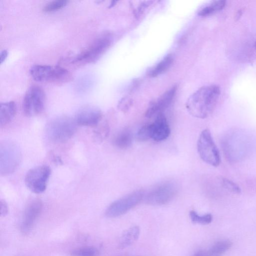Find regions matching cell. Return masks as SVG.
<instances>
[{
  "label": "cell",
  "instance_id": "1",
  "mask_svg": "<svg viewBox=\"0 0 256 256\" xmlns=\"http://www.w3.org/2000/svg\"><path fill=\"white\" fill-rule=\"evenodd\" d=\"M220 94V88L216 85L203 86L189 96L186 108L194 117L206 118L214 110Z\"/></svg>",
  "mask_w": 256,
  "mask_h": 256
},
{
  "label": "cell",
  "instance_id": "2",
  "mask_svg": "<svg viewBox=\"0 0 256 256\" xmlns=\"http://www.w3.org/2000/svg\"><path fill=\"white\" fill-rule=\"evenodd\" d=\"M32 77L38 82L62 84L72 80V76L66 69L60 66L36 64L30 71Z\"/></svg>",
  "mask_w": 256,
  "mask_h": 256
},
{
  "label": "cell",
  "instance_id": "3",
  "mask_svg": "<svg viewBox=\"0 0 256 256\" xmlns=\"http://www.w3.org/2000/svg\"><path fill=\"white\" fill-rule=\"evenodd\" d=\"M76 124L74 120L68 117L56 118L48 124L46 129L48 137L56 142L67 141L74 134Z\"/></svg>",
  "mask_w": 256,
  "mask_h": 256
},
{
  "label": "cell",
  "instance_id": "4",
  "mask_svg": "<svg viewBox=\"0 0 256 256\" xmlns=\"http://www.w3.org/2000/svg\"><path fill=\"white\" fill-rule=\"evenodd\" d=\"M20 158V150L15 143L8 140L0 142V172L2 175L8 174L14 171Z\"/></svg>",
  "mask_w": 256,
  "mask_h": 256
},
{
  "label": "cell",
  "instance_id": "5",
  "mask_svg": "<svg viewBox=\"0 0 256 256\" xmlns=\"http://www.w3.org/2000/svg\"><path fill=\"white\" fill-rule=\"evenodd\" d=\"M198 154L206 163L218 166L220 162L219 151L208 129L203 130L200 133L197 144Z\"/></svg>",
  "mask_w": 256,
  "mask_h": 256
},
{
  "label": "cell",
  "instance_id": "6",
  "mask_svg": "<svg viewBox=\"0 0 256 256\" xmlns=\"http://www.w3.org/2000/svg\"><path fill=\"white\" fill-rule=\"evenodd\" d=\"M112 44L108 34H104L96 38L88 47L79 54L72 61V63L94 62L107 50Z\"/></svg>",
  "mask_w": 256,
  "mask_h": 256
},
{
  "label": "cell",
  "instance_id": "7",
  "mask_svg": "<svg viewBox=\"0 0 256 256\" xmlns=\"http://www.w3.org/2000/svg\"><path fill=\"white\" fill-rule=\"evenodd\" d=\"M45 100V94L42 88L38 86H32L27 90L24 98V113L28 116L38 114L44 110Z\"/></svg>",
  "mask_w": 256,
  "mask_h": 256
},
{
  "label": "cell",
  "instance_id": "8",
  "mask_svg": "<svg viewBox=\"0 0 256 256\" xmlns=\"http://www.w3.org/2000/svg\"><path fill=\"white\" fill-rule=\"evenodd\" d=\"M177 191L178 187L175 183L172 182H164L148 192L145 197V201L151 205H163L170 202Z\"/></svg>",
  "mask_w": 256,
  "mask_h": 256
},
{
  "label": "cell",
  "instance_id": "9",
  "mask_svg": "<svg viewBox=\"0 0 256 256\" xmlns=\"http://www.w3.org/2000/svg\"><path fill=\"white\" fill-rule=\"evenodd\" d=\"M51 174L48 166H40L30 170L26 174L24 182L28 188L35 194L43 192L46 189Z\"/></svg>",
  "mask_w": 256,
  "mask_h": 256
},
{
  "label": "cell",
  "instance_id": "10",
  "mask_svg": "<svg viewBox=\"0 0 256 256\" xmlns=\"http://www.w3.org/2000/svg\"><path fill=\"white\" fill-rule=\"evenodd\" d=\"M144 196L143 191L136 190L114 202L106 210V216L116 218L126 214L138 204Z\"/></svg>",
  "mask_w": 256,
  "mask_h": 256
},
{
  "label": "cell",
  "instance_id": "11",
  "mask_svg": "<svg viewBox=\"0 0 256 256\" xmlns=\"http://www.w3.org/2000/svg\"><path fill=\"white\" fill-rule=\"evenodd\" d=\"M102 114L98 108L92 106H85L78 112L75 121L77 124L85 126H96L101 121Z\"/></svg>",
  "mask_w": 256,
  "mask_h": 256
},
{
  "label": "cell",
  "instance_id": "12",
  "mask_svg": "<svg viewBox=\"0 0 256 256\" xmlns=\"http://www.w3.org/2000/svg\"><path fill=\"white\" fill-rule=\"evenodd\" d=\"M146 125L150 138L156 142L164 140L170 134L169 124L166 117L162 113L157 115L153 123Z\"/></svg>",
  "mask_w": 256,
  "mask_h": 256
},
{
  "label": "cell",
  "instance_id": "13",
  "mask_svg": "<svg viewBox=\"0 0 256 256\" xmlns=\"http://www.w3.org/2000/svg\"><path fill=\"white\" fill-rule=\"evenodd\" d=\"M177 86H174L164 92L157 100L150 104L146 112V116L150 118L156 114H158L167 108L172 102L176 95Z\"/></svg>",
  "mask_w": 256,
  "mask_h": 256
},
{
  "label": "cell",
  "instance_id": "14",
  "mask_svg": "<svg viewBox=\"0 0 256 256\" xmlns=\"http://www.w3.org/2000/svg\"><path fill=\"white\" fill-rule=\"evenodd\" d=\"M42 208V202L38 198L30 200L26 205L21 226L24 233L28 232L32 227L36 220L40 216Z\"/></svg>",
  "mask_w": 256,
  "mask_h": 256
},
{
  "label": "cell",
  "instance_id": "15",
  "mask_svg": "<svg viewBox=\"0 0 256 256\" xmlns=\"http://www.w3.org/2000/svg\"><path fill=\"white\" fill-rule=\"evenodd\" d=\"M16 106L14 102L1 103L0 105V126H5L10 122L14 116Z\"/></svg>",
  "mask_w": 256,
  "mask_h": 256
},
{
  "label": "cell",
  "instance_id": "16",
  "mask_svg": "<svg viewBox=\"0 0 256 256\" xmlns=\"http://www.w3.org/2000/svg\"><path fill=\"white\" fill-rule=\"evenodd\" d=\"M173 61L174 58L171 54L166 55L148 71V76L155 78L162 74L169 68Z\"/></svg>",
  "mask_w": 256,
  "mask_h": 256
},
{
  "label": "cell",
  "instance_id": "17",
  "mask_svg": "<svg viewBox=\"0 0 256 256\" xmlns=\"http://www.w3.org/2000/svg\"><path fill=\"white\" fill-rule=\"evenodd\" d=\"M140 232V228L138 226H134L127 230L124 232L120 239V248H126L134 242L139 236Z\"/></svg>",
  "mask_w": 256,
  "mask_h": 256
},
{
  "label": "cell",
  "instance_id": "18",
  "mask_svg": "<svg viewBox=\"0 0 256 256\" xmlns=\"http://www.w3.org/2000/svg\"><path fill=\"white\" fill-rule=\"evenodd\" d=\"M226 5L224 0H214L202 8L198 12L201 16H206L214 12L222 10Z\"/></svg>",
  "mask_w": 256,
  "mask_h": 256
},
{
  "label": "cell",
  "instance_id": "19",
  "mask_svg": "<svg viewBox=\"0 0 256 256\" xmlns=\"http://www.w3.org/2000/svg\"><path fill=\"white\" fill-rule=\"evenodd\" d=\"M232 246L229 240H222L217 242L212 248L206 252L207 256H221Z\"/></svg>",
  "mask_w": 256,
  "mask_h": 256
},
{
  "label": "cell",
  "instance_id": "20",
  "mask_svg": "<svg viewBox=\"0 0 256 256\" xmlns=\"http://www.w3.org/2000/svg\"><path fill=\"white\" fill-rule=\"evenodd\" d=\"M132 136L128 130H123L116 135L114 139V144L118 148H126L131 144Z\"/></svg>",
  "mask_w": 256,
  "mask_h": 256
},
{
  "label": "cell",
  "instance_id": "21",
  "mask_svg": "<svg viewBox=\"0 0 256 256\" xmlns=\"http://www.w3.org/2000/svg\"><path fill=\"white\" fill-rule=\"evenodd\" d=\"M70 256H99V251L95 247L86 246L72 250Z\"/></svg>",
  "mask_w": 256,
  "mask_h": 256
},
{
  "label": "cell",
  "instance_id": "22",
  "mask_svg": "<svg viewBox=\"0 0 256 256\" xmlns=\"http://www.w3.org/2000/svg\"><path fill=\"white\" fill-rule=\"evenodd\" d=\"M190 216L194 223L202 224H208L212 222V216L211 214H208L203 216H200L194 210H191L190 212Z\"/></svg>",
  "mask_w": 256,
  "mask_h": 256
},
{
  "label": "cell",
  "instance_id": "23",
  "mask_svg": "<svg viewBox=\"0 0 256 256\" xmlns=\"http://www.w3.org/2000/svg\"><path fill=\"white\" fill-rule=\"evenodd\" d=\"M68 2L66 0H54L47 3L42 8L45 12H54L64 7Z\"/></svg>",
  "mask_w": 256,
  "mask_h": 256
},
{
  "label": "cell",
  "instance_id": "24",
  "mask_svg": "<svg viewBox=\"0 0 256 256\" xmlns=\"http://www.w3.org/2000/svg\"><path fill=\"white\" fill-rule=\"evenodd\" d=\"M222 186L227 190L234 194H239L241 190L239 186L232 181L225 178H222L220 180Z\"/></svg>",
  "mask_w": 256,
  "mask_h": 256
},
{
  "label": "cell",
  "instance_id": "25",
  "mask_svg": "<svg viewBox=\"0 0 256 256\" xmlns=\"http://www.w3.org/2000/svg\"><path fill=\"white\" fill-rule=\"evenodd\" d=\"M131 100L127 98H123L118 104L119 108L124 112L126 111L131 104Z\"/></svg>",
  "mask_w": 256,
  "mask_h": 256
},
{
  "label": "cell",
  "instance_id": "26",
  "mask_svg": "<svg viewBox=\"0 0 256 256\" xmlns=\"http://www.w3.org/2000/svg\"><path fill=\"white\" fill-rule=\"evenodd\" d=\"M0 216H6L8 212V207L6 202L2 200L0 202Z\"/></svg>",
  "mask_w": 256,
  "mask_h": 256
},
{
  "label": "cell",
  "instance_id": "27",
  "mask_svg": "<svg viewBox=\"0 0 256 256\" xmlns=\"http://www.w3.org/2000/svg\"><path fill=\"white\" fill-rule=\"evenodd\" d=\"M8 54L7 50H2L0 52V63L1 64H2L5 60L7 58Z\"/></svg>",
  "mask_w": 256,
  "mask_h": 256
},
{
  "label": "cell",
  "instance_id": "28",
  "mask_svg": "<svg viewBox=\"0 0 256 256\" xmlns=\"http://www.w3.org/2000/svg\"><path fill=\"white\" fill-rule=\"evenodd\" d=\"M193 256H207V253L206 251L200 250L196 253Z\"/></svg>",
  "mask_w": 256,
  "mask_h": 256
},
{
  "label": "cell",
  "instance_id": "29",
  "mask_svg": "<svg viewBox=\"0 0 256 256\" xmlns=\"http://www.w3.org/2000/svg\"><path fill=\"white\" fill-rule=\"evenodd\" d=\"M254 47H255V48H256V42H255V43H254Z\"/></svg>",
  "mask_w": 256,
  "mask_h": 256
}]
</instances>
